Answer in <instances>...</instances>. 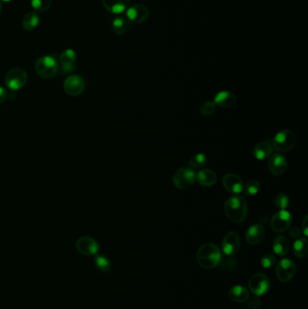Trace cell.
<instances>
[{"mask_svg":"<svg viewBox=\"0 0 308 309\" xmlns=\"http://www.w3.org/2000/svg\"><path fill=\"white\" fill-rule=\"evenodd\" d=\"M266 230L261 224H254L250 226L248 231L246 232V241L249 244L256 245L262 242V240L265 238Z\"/></svg>","mask_w":308,"mask_h":309,"instance_id":"obj_17","label":"cell"},{"mask_svg":"<svg viewBox=\"0 0 308 309\" xmlns=\"http://www.w3.org/2000/svg\"><path fill=\"white\" fill-rule=\"evenodd\" d=\"M240 246L241 241L237 232H229L222 240L221 250L225 256L232 257L237 254L238 251L240 250Z\"/></svg>","mask_w":308,"mask_h":309,"instance_id":"obj_13","label":"cell"},{"mask_svg":"<svg viewBox=\"0 0 308 309\" xmlns=\"http://www.w3.org/2000/svg\"><path fill=\"white\" fill-rule=\"evenodd\" d=\"M149 9L148 6L143 4H136L129 6L126 10V18L132 24H139L144 23L149 18Z\"/></svg>","mask_w":308,"mask_h":309,"instance_id":"obj_9","label":"cell"},{"mask_svg":"<svg viewBox=\"0 0 308 309\" xmlns=\"http://www.w3.org/2000/svg\"><path fill=\"white\" fill-rule=\"evenodd\" d=\"M76 250L79 253L84 256H95L100 250L97 241L89 236H83L78 239L76 242Z\"/></svg>","mask_w":308,"mask_h":309,"instance_id":"obj_12","label":"cell"},{"mask_svg":"<svg viewBox=\"0 0 308 309\" xmlns=\"http://www.w3.org/2000/svg\"><path fill=\"white\" fill-rule=\"evenodd\" d=\"M296 267L290 259H282L279 261L276 267V274L278 280L282 283L289 282L296 275Z\"/></svg>","mask_w":308,"mask_h":309,"instance_id":"obj_8","label":"cell"},{"mask_svg":"<svg viewBox=\"0 0 308 309\" xmlns=\"http://www.w3.org/2000/svg\"><path fill=\"white\" fill-rule=\"evenodd\" d=\"M228 296L234 302L243 303L246 302L249 297V289L244 286H233L229 289Z\"/></svg>","mask_w":308,"mask_h":309,"instance_id":"obj_19","label":"cell"},{"mask_svg":"<svg viewBox=\"0 0 308 309\" xmlns=\"http://www.w3.org/2000/svg\"><path fill=\"white\" fill-rule=\"evenodd\" d=\"M261 189V184L258 180H249L243 186L242 192L246 197H254Z\"/></svg>","mask_w":308,"mask_h":309,"instance_id":"obj_28","label":"cell"},{"mask_svg":"<svg viewBox=\"0 0 308 309\" xmlns=\"http://www.w3.org/2000/svg\"><path fill=\"white\" fill-rule=\"evenodd\" d=\"M236 97L231 91H220L214 98V103L221 108H231L235 104Z\"/></svg>","mask_w":308,"mask_h":309,"instance_id":"obj_21","label":"cell"},{"mask_svg":"<svg viewBox=\"0 0 308 309\" xmlns=\"http://www.w3.org/2000/svg\"><path fill=\"white\" fill-rule=\"evenodd\" d=\"M270 287V280L265 274L256 273L249 279V288L255 296L265 295Z\"/></svg>","mask_w":308,"mask_h":309,"instance_id":"obj_7","label":"cell"},{"mask_svg":"<svg viewBox=\"0 0 308 309\" xmlns=\"http://www.w3.org/2000/svg\"><path fill=\"white\" fill-rule=\"evenodd\" d=\"M296 134L289 130L279 132L273 139V148L279 152H288L296 146Z\"/></svg>","mask_w":308,"mask_h":309,"instance_id":"obj_4","label":"cell"},{"mask_svg":"<svg viewBox=\"0 0 308 309\" xmlns=\"http://www.w3.org/2000/svg\"><path fill=\"white\" fill-rule=\"evenodd\" d=\"M94 265L101 272L107 273L111 270V263L107 257L101 254H96L94 257Z\"/></svg>","mask_w":308,"mask_h":309,"instance_id":"obj_27","label":"cell"},{"mask_svg":"<svg viewBox=\"0 0 308 309\" xmlns=\"http://www.w3.org/2000/svg\"><path fill=\"white\" fill-rule=\"evenodd\" d=\"M293 250L298 259H305L308 253V242L307 238H299L293 244Z\"/></svg>","mask_w":308,"mask_h":309,"instance_id":"obj_26","label":"cell"},{"mask_svg":"<svg viewBox=\"0 0 308 309\" xmlns=\"http://www.w3.org/2000/svg\"><path fill=\"white\" fill-rule=\"evenodd\" d=\"M289 197L284 193H280L275 198V204L279 210H286L289 205Z\"/></svg>","mask_w":308,"mask_h":309,"instance_id":"obj_32","label":"cell"},{"mask_svg":"<svg viewBox=\"0 0 308 309\" xmlns=\"http://www.w3.org/2000/svg\"><path fill=\"white\" fill-rule=\"evenodd\" d=\"M27 82V73L23 68L15 67L7 71L5 83L7 88L11 90H19L24 88Z\"/></svg>","mask_w":308,"mask_h":309,"instance_id":"obj_5","label":"cell"},{"mask_svg":"<svg viewBox=\"0 0 308 309\" xmlns=\"http://www.w3.org/2000/svg\"><path fill=\"white\" fill-rule=\"evenodd\" d=\"M269 157H270L268 161L269 171L276 177L282 176L286 172V167H287L286 157L283 154H279V153L271 154Z\"/></svg>","mask_w":308,"mask_h":309,"instance_id":"obj_14","label":"cell"},{"mask_svg":"<svg viewBox=\"0 0 308 309\" xmlns=\"http://www.w3.org/2000/svg\"><path fill=\"white\" fill-rule=\"evenodd\" d=\"M272 146L270 143L267 141H262L255 146L253 149V154L257 159L264 160L272 154Z\"/></svg>","mask_w":308,"mask_h":309,"instance_id":"obj_22","label":"cell"},{"mask_svg":"<svg viewBox=\"0 0 308 309\" xmlns=\"http://www.w3.org/2000/svg\"><path fill=\"white\" fill-rule=\"evenodd\" d=\"M77 59V54L72 49H66L60 54L59 63L64 73H70L74 69V64Z\"/></svg>","mask_w":308,"mask_h":309,"instance_id":"obj_15","label":"cell"},{"mask_svg":"<svg viewBox=\"0 0 308 309\" xmlns=\"http://www.w3.org/2000/svg\"><path fill=\"white\" fill-rule=\"evenodd\" d=\"M301 229H299L298 227H293L289 231V235L292 238H298L301 234Z\"/></svg>","mask_w":308,"mask_h":309,"instance_id":"obj_36","label":"cell"},{"mask_svg":"<svg viewBox=\"0 0 308 309\" xmlns=\"http://www.w3.org/2000/svg\"><path fill=\"white\" fill-rule=\"evenodd\" d=\"M102 5L108 12L119 15L129 8L131 0H102Z\"/></svg>","mask_w":308,"mask_h":309,"instance_id":"obj_18","label":"cell"},{"mask_svg":"<svg viewBox=\"0 0 308 309\" xmlns=\"http://www.w3.org/2000/svg\"><path fill=\"white\" fill-rule=\"evenodd\" d=\"M85 89V82L80 75H70L64 83V89L68 95L76 97L81 95Z\"/></svg>","mask_w":308,"mask_h":309,"instance_id":"obj_11","label":"cell"},{"mask_svg":"<svg viewBox=\"0 0 308 309\" xmlns=\"http://www.w3.org/2000/svg\"><path fill=\"white\" fill-rule=\"evenodd\" d=\"M267 221H268V218H267V216H265V215H263V216H261V218H260V222L262 223V224H266L267 223ZM261 224V225H262Z\"/></svg>","mask_w":308,"mask_h":309,"instance_id":"obj_39","label":"cell"},{"mask_svg":"<svg viewBox=\"0 0 308 309\" xmlns=\"http://www.w3.org/2000/svg\"><path fill=\"white\" fill-rule=\"evenodd\" d=\"M36 73L45 80L54 78L59 70V64L57 60L53 55H44L36 60Z\"/></svg>","mask_w":308,"mask_h":309,"instance_id":"obj_3","label":"cell"},{"mask_svg":"<svg viewBox=\"0 0 308 309\" xmlns=\"http://www.w3.org/2000/svg\"><path fill=\"white\" fill-rule=\"evenodd\" d=\"M292 223V216L286 210H280L274 214L270 220V227L275 232H284L289 228Z\"/></svg>","mask_w":308,"mask_h":309,"instance_id":"obj_10","label":"cell"},{"mask_svg":"<svg viewBox=\"0 0 308 309\" xmlns=\"http://www.w3.org/2000/svg\"><path fill=\"white\" fill-rule=\"evenodd\" d=\"M7 95H8L7 90H6L5 88H3V87L0 86V105L5 102L6 98H7Z\"/></svg>","mask_w":308,"mask_h":309,"instance_id":"obj_37","label":"cell"},{"mask_svg":"<svg viewBox=\"0 0 308 309\" xmlns=\"http://www.w3.org/2000/svg\"><path fill=\"white\" fill-rule=\"evenodd\" d=\"M214 111H215V103L213 101H206L200 108V113L203 116H210Z\"/></svg>","mask_w":308,"mask_h":309,"instance_id":"obj_34","label":"cell"},{"mask_svg":"<svg viewBox=\"0 0 308 309\" xmlns=\"http://www.w3.org/2000/svg\"><path fill=\"white\" fill-rule=\"evenodd\" d=\"M196 173L190 167H181L174 174L173 182L180 190L188 189L196 182Z\"/></svg>","mask_w":308,"mask_h":309,"instance_id":"obj_6","label":"cell"},{"mask_svg":"<svg viewBox=\"0 0 308 309\" xmlns=\"http://www.w3.org/2000/svg\"><path fill=\"white\" fill-rule=\"evenodd\" d=\"M277 263V258L273 254H266L261 258V264L264 268H270Z\"/></svg>","mask_w":308,"mask_h":309,"instance_id":"obj_33","label":"cell"},{"mask_svg":"<svg viewBox=\"0 0 308 309\" xmlns=\"http://www.w3.org/2000/svg\"><path fill=\"white\" fill-rule=\"evenodd\" d=\"M1 1H3V2H10V1H12V0H1Z\"/></svg>","mask_w":308,"mask_h":309,"instance_id":"obj_41","label":"cell"},{"mask_svg":"<svg viewBox=\"0 0 308 309\" xmlns=\"http://www.w3.org/2000/svg\"><path fill=\"white\" fill-rule=\"evenodd\" d=\"M40 18L36 12H28L24 15L22 20V26L25 31H33L36 29L39 24Z\"/></svg>","mask_w":308,"mask_h":309,"instance_id":"obj_25","label":"cell"},{"mask_svg":"<svg viewBox=\"0 0 308 309\" xmlns=\"http://www.w3.org/2000/svg\"><path fill=\"white\" fill-rule=\"evenodd\" d=\"M222 184L226 190L231 194H241L242 192L243 182L241 177L234 174H227L222 178Z\"/></svg>","mask_w":308,"mask_h":309,"instance_id":"obj_16","label":"cell"},{"mask_svg":"<svg viewBox=\"0 0 308 309\" xmlns=\"http://www.w3.org/2000/svg\"><path fill=\"white\" fill-rule=\"evenodd\" d=\"M196 178L202 186H213L217 182L216 174L210 169H202L197 173Z\"/></svg>","mask_w":308,"mask_h":309,"instance_id":"obj_20","label":"cell"},{"mask_svg":"<svg viewBox=\"0 0 308 309\" xmlns=\"http://www.w3.org/2000/svg\"><path fill=\"white\" fill-rule=\"evenodd\" d=\"M133 24L124 17H118L112 21L113 32L118 36H124L131 29Z\"/></svg>","mask_w":308,"mask_h":309,"instance_id":"obj_23","label":"cell"},{"mask_svg":"<svg viewBox=\"0 0 308 309\" xmlns=\"http://www.w3.org/2000/svg\"><path fill=\"white\" fill-rule=\"evenodd\" d=\"M224 211L229 220L234 223H241L247 217L248 204L243 197H231L226 201Z\"/></svg>","mask_w":308,"mask_h":309,"instance_id":"obj_2","label":"cell"},{"mask_svg":"<svg viewBox=\"0 0 308 309\" xmlns=\"http://www.w3.org/2000/svg\"><path fill=\"white\" fill-rule=\"evenodd\" d=\"M308 215L305 217V219L303 221L302 229H301V232L305 234L306 238L308 236Z\"/></svg>","mask_w":308,"mask_h":309,"instance_id":"obj_38","label":"cell"},{"mask_svg":"<svg viewBox=\"0 0 308 309\" xmlns=\"http://www.w3.org/2000/svg\"><path fill=\"white\" fill-rule=\"evenodd\" d=\"M207 156L205 154L199 153L190 158L189 166L192 168H201L207 164Z\"/></svg>","mask_w":308,"mask_h":309,"instance_id":"obj_29","label":"cell"},{"mask_svg":"<svg viewBox=\"0 0 308 309\" xmlns=\"http://www.w3.org/2000/svg\"><path fill=\"white\" fill-rule=\"evenodd\" d=\"M219 248L214 243H205L198 249L196 259L198 264L203 268L211 269L217 267L221 260Z\"/></svg>","mask_w":308,"mask_h":309,"instance_id":"obj_1","label":"cell"},{"mask_svg":"<svg viewBox=\"0 0 308 309\" xmlns=\"http://www.w3.org/2000/svg\"><path fill=\"white\" fill-rule=\"evenodd\" d=\"M273 250L277 255L281 257L286 255L289 251V243L287 239L283 235H279L276 237L273 243Z\"/></svg>","mask_w":308,"mask_h":309,"instance_id":"obj_24","label":"cell"},{"mask_svg":"<svg viewBox=\"0 0 308 309\" xmlns=\"http://www.w3.org/2000/svg\"><path fill=\"white\" fill-rule=\"evenodd\" d=\"M53 0H31V6L37 12H44L52 6Z\"/></svg>","mask_w":308,"mask_h":309,"instance_id":"obj_30","label":"cell"},{"mask_svg":"<svg viewBox=\"0 0 308 309\" xmlns=\"http://www.w3.org/2000/svg\"><path fill=\"white\" fill-rule=\"evenodd\" d=\"M248 309H260L261 306V301L260 297L253 296L248 298Z\"/></svg>","mask_w":308,"mask_h":309,"instance_id":"obj_35","label":"cell"},{"mask_svg":"<svg viewBox=\"0 0 308 309\" xmlns=\"http://www.w3.org/2000/svg\"><path fill=\"white\" fill-rule=\"evenodd\" d=\"M1 13H2V5L0 3V15H1Z\"/></svg>","mask_w":308,"mask_h":309,"instance_id":"obj_40","label":"cell"},{"mask_svg":"<svg viewBox=\"0 0 308 309\" xmlns=\"http://www.w3.org/2000/svg\"><path fill=\"white\" fill-rule=\"evenodd\" d=\"M219 265H220V267L226 270H235V269H237L238 262L232 257L226 256V258L221 257Z\"/></svg>","mask_w":308,"mask_h":309,"instance_id":"obj_31","label":"cell"}]
</instances>
